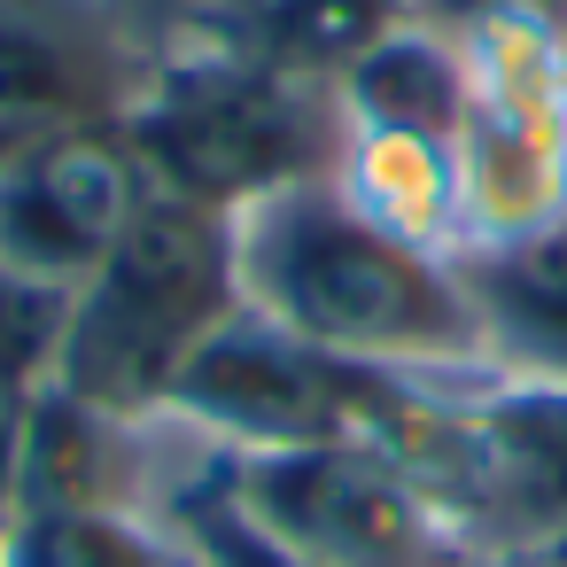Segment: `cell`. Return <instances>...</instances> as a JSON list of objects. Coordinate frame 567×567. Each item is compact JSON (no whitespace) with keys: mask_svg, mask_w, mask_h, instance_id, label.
I'll return each mask as SVG.
<instances>
[{"mask_svg":"<svg viewBox=\"0 0 567 567\" xmlns=\"http://www.w3.org/2000/svg\"><path fill=\"white\" fill-rule=\"evenodd\" d=\"M234 272L257 319L288 327L327 358L404 381L489 373V334L458 257L365 218L334 187V172L234 210Z\"/></svg>","mask_w":567,"mask_h":567,"instance_id":"1","label":"cell"},{"mask_svg":"<svg viewBox=\"0 0 567 567\" xmlns=\"http://www.w3.org/2000/svg\"><path fill=\"white\" fill-rule=\"evenodd\" d=\"M234 311H241L234 218L156 187L141 218L110 241V257L71 288L48 389L94 420L156 427L179 373Z\"/></svg>","mask_w":567,"mask_h":567,"instance_id":"2","label":"cell"},{"mask_svg":"<svg viewBox=\"0 0 567 567\" xmlns=\"http://www.w3.org/2000/svg\"><path fill=\"white\" fill-rule=\"evenodd\" d=\"M125 133L156 187L234 218L272 187L327 179L342 164V94L327 71L203 32L156 63Z\"/></svg>","mask_w":567,"mask_h":567,"instance_id":"3","label":"cell"},{"mask_svg":"<svg viewBox=\"0 0 567 567\" xmlns=\"http://www.w3.org/2000/svg\"><path fill=\"white\" fill-rule=\"evenodd\" d=\"M443 381H404L373 373L350 358H327L296 342L288 327L257 319L249 303L203 342V358L179 373L164 420L195 435L218 458H257V451H303V443H396L412 451Z\"/></svg>","mask_w":567,"mask_h":567,"instance_id":"4","label":"cell"},{"mask_svg":"<svg viewBox=\"0 0 567 567\" xmlns=\"http://www.w3.org/2000/svg\"><path fill=\"white\" fill-rule=\"evenodd\" d=\"M218 489L303 567H489L443 489L373 435L218 458Z\"/></svg>","mask_w":567,"mask_h":567,"instance_id":"5","label":"cell"},{"mask_svg":"<svg viewBox=\"0 0 567 567\" xmlns=\"http://www.w3.org/2000/svg\"><path fill=\"white\" fill-rule=\"evenodd\" d=\"M156 63L110 0H0V164L125 125Z\"/></svg>","mask_w":567,"mask_h":567,"instance_id":"6","label":"cell"},{"mask_svg":"<svg viewBox=\"0 0 567 567\" xmlns=\"http://www.w3.org/2000/svg\"><path fill=\"white\" fill-rule=\"evenodd\" d=\"M148 195L156 179L125 125L32 148L17 164H0V265L48 288H79L110 257V241L141 218Z\"/></svg>","mask_w":567,"mask_h":567,"instance_id":"7","label":"cell"},{"mask_svg":"<svg viewBox=\"0 0 567 567\" xmlns=\"http://www.w3.org/2000/svg\"><path fill=\"white\" fill-rule=\"evenodd\" d=\"M458 272L489 334V373L567 381V210L513 241L458 249Z\"/></svg>","mask_w":567,"mask_h":567,"instance_id":"8","label":"cell"},{"mask_svg":"<svg viewBox=\"0 0 567 567\" xmlns=\"http://www.w3.org/2000/svg\"><path fill=\"white\" fill-rule=\"evenodd\" d=\"M334 187L381 218L404 241H427L443 257H458L466 218H458V148L451 141H420V133H381V125H350L342 117V164Z\"/></svg>","mask_w":567,"mask_h":567,"instance_id":"9","label":"cell"},{"mask_svg":"<svg viewBox=\"0 0 567 567\" xmlns=\"http://www.w3.org/2000/svg\"><path fill=\"white\" fill-rule=\"evenodd\" d=\"M0 567H195V551L141 497H24Z\"/></svg>","mask_w":567,"mask_h":567,"instance_id":"10","label":"cell"},{"mask_svg":"<svg viewBox=\"0 0 567 567\" xmlns=\"http://www.w3.org/2000/svg\"><path fill=\"white\" fill-rule=\"evenodd\" d=\"M164 513H172V528L187 536L195 567H303L296 551H280L265 528H249V520L226 505V489H218V451H203L195 474L164 489Z\"/></svg>","mask_w":567,"mask_h":567,"instance_id":"11","label":"cell"},{"mask_svg":"<svg viewBox=\"0 0 567 567\" xmlns=\"http://www.w3.org/2000/svg\"><path fill=\"white\" fill-rule=\"evenodd\" d=\"M63 303H71V288H48L32 272L0 265V404H32L55 381Z\"/></svg>","mask_w":567,"mask_h":567,"instance_id":"12","label":"cell"},{"mask_svg":"<svg viewBox=\"0 0 567 567\" xmlns=\"http://www.w3.org/2000/svg\"><path fill=\"white\" fill-rule=\"evenodd\" d=\"M110 9H125V17H133V32H141L156 55H172V48H187V40L218 32L226 0H110Z\"/></svg>","mask_w":567,"mask_h":567,"instance_id":"13","label":"cell"},{"mask_svg":"<svg viewBox=\"0 0 567 567\" xmlns=\"http://www.w3.org/2000/svg\"><path fill=\"white\" fill-rule=\"evenodd\" d=\"M17 435H24V404H0V551L17 528Z\"/></svg>","mask_w":567,"mask_h":567,"instance_id":"14","label":"cell"}]
</instances>
